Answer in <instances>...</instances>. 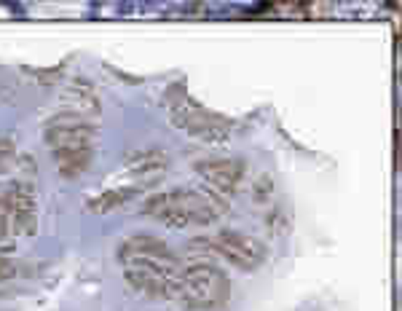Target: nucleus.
<instances>
[{"instance_id": "9b49d317", "label": "nucleus", "mask_w": 402, "mask_h": 311, "mask_svg": "<svg viewBox=\"0 0 402 311\" xmlns=\"http://www.w3.org/2000/svg\"><path fill=\"white\" fill-rule=\"evenodd\" d=\"M14 274H17V266H14V260L0 255V282H8V279H14Z\"/></svg>"}, {"instance_id": "39448f33", "label": "nucleus", "mask_w": 402, "mask_h": 311, "mask_svg": "<svg viewBox=\"0 0 402 311\" xmlns=\"http://www.w3.org/2000/svg\"><path fill=\"white\" fill-rule=\"evenodd\" d=\"M207 245L212 249V255H222V258L231 260L234 266L247 269V271L263 266V260H265V255H268L265 247H263L255 236L241 233V231H234V229L218 231L215 236L207 239Z\"/></svg>"}, {"instance_id": "423d86ee", "label": "nucleus", "mask_w": 402, "mask_h": 311, "mask_svg": "<svg viewBox=\"0 0 402 311\" xmlns=\"http://www.w3.org/2000/svg\"><path fill=\"white\" fill-rule=\"evenodd\" d=\"M175 121H180V126L188 134H196L204 140H220L225 137V124L220 118H215L212 113H207L201 105H193L191 100H185V105H175L169 107Z\"/></svg>"}, {"instance_id": "9d476101", "label": "nucleus", "mask_w": 402, "mask_h": 311, "mask_svg": "<svg viewBox=\"0 0 402 311\" xmlns=\"http://www.w3.org/2000/svg\"><path fill=\"white\" fill-rule=\"evenodd\" d=\"M132 188H121V190H105L100 193V199H94V202H89V207L100 209V212H110V209L121 207L126 199H132Z\"/></svg>"}, {"instance_id": "0eeeda50", "label": "nucleus", "mask_w": 402, "mask_h": 311, "mask_svg": "<svg viewBox=\"0 0 402 311\" xmlns=\"http://www.w3.org/2000/svg\"><path fill=\"white\" fill-rule=\"evenodd\" d=\"M196 172L207 180L209 190L215 193H234L244 177V166L234 159H207L196 164Z\"/></svg>"}, {"instance_id": "f257e3e1", "label": "nucleus", "mask_w": 402, "mask_h": 311, "mask_svg": "<svg viewBox=\"0 0 402 311\" xmlns=\"http://www.w3.org/2000/svg\"><path fill=\"white\" fill-rule=\"evenodd\" d=\"M121 266L137 290H145L150 295H166L169 285L180 274V260L172 249L166 247L161 239H153L148 233L129 236L119 249Z\"/></svg>"}, {"instance_id": "7ed1b4c3", "label": "nucleus", "mask_w": 402, "mask_h": 311, "mask_svg": "<svg viewBox=\"0 0 402 311\" xmlns=\"http://www.w3.org/2000/svg\"><path fill=\"white\" fill-rule=\"evenodd\" d=\"M46 143L54 150L57 166L64 177H80L91 164L94 126L78 113H60L46 124Z\"/></svg>"}, {"instance_id": "6e6552de", "label": "nucleus", "mask_w": 402, "mask_h": 311, "mask_svg": "<svg viewBox=\"0 0 402 311\" xmlns=\"http://www.w3.org/2000/svg\"><path fill=\"white\" fill-rule=\"evenodd\" d=\"M8 212H11V223L14 231H35V215H38V204H35V190L27 183H17L8 188Z\"/></svg>"}, {"instance_id": "f03ea898", "label": "nucleus", "mask_w": 402, "mask_h": 311, "mask_svg": "<svg viewBox=\"0 0 402 311\" xmlns=\"http://www.w3.org/2000/svg\"><path fill=\"white\" fill-rule=\"evenodd\" d=\"M225 212V199L209 188H177L164 190L148 199L145 215L159 220L169 229H188V226H209Z\"/></svg>"}, {"instance_id": "1a4fd4ad", "label": "nucleus", "mask_w": 402, "mask_h": 311, "mask_svg": "<svg viewBox=\"0 0 402 311\" xmlns=\"http://www.w3.org/2000/svg\"><path fill=\"white\" fill-rule=\"evenodd\" d=\"M126 166H129V172L140 180L142 186H148V183L164 177V172H166V156H164V150H159V148H148V150L134 153Z\"/></svg>"}, {"instance_id": "20e7f679", "label": "nucleus", "mask_w": 402, "mask_h": 311, "mask_svg": "<svg viewBox=\"0 0 402 311\" xmlns=\"http://www.w3.org/2000/svg\"><path fill=\"white\" fill-rule=\"evenodd\" d=\"M166 298L188 309H215L222 306L228 298V276L212 263H191L175 276V282L166 290Z\"/></svg>"}]
</instances>
